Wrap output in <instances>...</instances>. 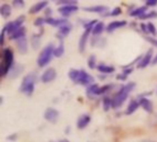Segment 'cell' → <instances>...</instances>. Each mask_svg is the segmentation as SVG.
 I'll use <instances>...</instances> for the list:
<instances>
[{
    "label": "cell",
    "mask_w": 157,
    "mask_h": 142,
    "mask_svg": "<svg viewBox=\"0 0 157 142\" xmlns=\"http://www.w3.org/2000/svg\"><path fill=\"white\" fill-rule=\"evenodd\" d=\"M69 78L74 82L82 85H91L94 82V78L85 70L71 69L69 72Z\"/></svg>",
    "instance_id": "6da1fadb"
},
{
    "label": "cell",
    "mask_w": 157,
    "mask_h": 142,
    "mask_svg": "<svg viewBox=\"0 0 157 142\" xmlns=\"http://www.w3.org/2000/svg\"><path fill=\"white\" fill-rule=\"evenodd\" d=\"M147 28H148V32H150L151 34H155L156 33V29L155 27V25L152 22L147 23Z\"/></svg>",
    "instance_id": "d6a6232c"
},
{
    "label": "cell",
    "mask_w": 157,
    "mask_h": 142,
    "mask_svg": "<svg viewBox=\"0 0 157 142\" xmlns=\"http://www.w3.org/2000/svg\"><path fill=\"white\" fill-rule=\"evenodd\" d=\"M134 87H135L134 82H130V83L126 84L125 86H123L120 90V91L116 94V96L114 97V99L112 101V106L114 108L121 106L122 103L127 100V97H128L129 93L133 91Z\"/></svg>",
    "instance_id": "7a4b0ae2"
},
{
    "label": "cell",
    "mask_w": 157,
    "mask_h": 142,
    "mask_svg": "<svg viewBox=\"0 0 157 142\" xmlns=\"http://www.w3.org/2000/svg\"><path fill=\"white\" fill-rule=\"evenodd\" d=\"M60 142H69L68 140H61Z\"/></svg>",
    "instance_id": "b9f144b4"
},
{
    "label": "cell",
    "mask_w": 157,
    "mask_h": 142,
    "mask_svg": "<svg viewBox=\"0 0 157 142\" xmlns=\"http://www.w3.org/2000/svg\"><path fill=\"white\" fill-rule=\"evenodd\" d=\"M24 20H25V17H24V16H20V17L17 18L16 20L11 21V22H8V23L5 26V28L3 29L2 31H4V32L6 31V32L9 34V36H10V35L13 34L16 30H17L18 29H20V28L22 27V23L24 22Z\"/></svg>",
    "instance_id": "8992f818"
},
{
    "label": "cell",
    "mask_w": 157,
    "mask_h": 142,
    "mask_svg": "<svg viewBox=\"0 0 157 142\" xmlns=\"http://www.w3.org/2000/svg\"><path fill=\"white\" fill-rule=\"evenodd\" d=\"M36 80H37V77L35 75L33 74L27 75L23 79L22 83L20 85V91L25 93L28 96H30L34 91V86H35Z\"/></svg>",
    "instance_id": "5b68a950"
},
{
    "label": "cell",
    "mask_w": 157,
    "mask_h": 142,
    "mask_svg": "<svg viewBox=\"0 0 157 142\" xmlns=\"http://www.w3.org/2000/svg\"><path fill=\"white\" fill-rule=\"evenodd\" d=\"M47 5H48V2H46V1L39 2V3H37L36 5H34V6L29 9V13H31V14L38 13V12H40L42 8H44Z\"/></svg>",
    "instance_id": "d6986e66"
},
{
    "label": "cell",
    "mask_w": 157,
    "mask_h": 142,
    "mask_svg": "<svg viewBox=\"0 0 157 142\" xmlns=\"http://www.w3.org/2000/svg\"><path fill=\"white\" fill-rule=\"evenodd\" d=\"M0 13L3 16V18H7L10 16L11 14V6L7 4H4L2 5L1 8H0Z\"/></svg>",
    "instance_id": "603a6c76"
},
{
    "label": "cell",
    "mask_w": 157,
    "mask_h": 142,
    "mask_svg": "<svg viewBox=\"0 0 157 142\" xmlns=\"http://www.w3.org/2000/svg\"><path fill=\"white\" fill-rule=\"evenodd\" d=\"M87 65H88V67H89L91 69H94V68L96 67V56H95V55H91V56L88 58Z\"/></svg>",
    "instance_id": "4dcf8cb0"
},
{
    "label": "cell",
    "mask_w": 157,
    "mask_h": 142,
    "mask_svg": "<svg viewBox=\"0 0 157 142\" xmlns=\"http://www.w3.org/2000/svg\"><path fill=\"white\" fill-rule=\"evenodd\" d=\"M146 5H147V6H156L157 0H148V1H146Z\"/></svg>",
    "instance_id": "8d00e7d4"
},
{
    "label": "cell",
    "mask_w": 157,
    "mask_h": 142,
    "mask_svg": "<svg viewBox=\"0 0 157 142\" xmlns=\"http://www.w3.org/2000/svg\"><path fill=\"white\" fill-rule=\"evenodd\" d=\"M72 29V25L68 22L64 25H63L62 27L59 28V31H58V37H60V39H63L65 36H67Z\"/></svg>",
    "instance_id": "7c38bea8"
},
{
    "label": "cell",
    "mask_w": 157,
    "mask_h": 142,
    "mask_svg": "<svg viewBox=\"0 0 157 142\" xmlns=\"http://www.w3.org/2000/svg\"><path fill=\"white\" fill-rule=\"evenodd\" d=\"M64 53V46L63 43L59 44V46L57 48L54 49V52H53V55L56 56V57H61Z\"/></svg>",
    "instance_id": "4316f807"
},
{
    "label": "cell",
    "mask_w": 157,
    "mask_h": 142,
    "mask_svg": "<svg viewBox=\"0 0 157 142\" xmlns=\"http://www.w3.org/2000/svg\"><path fill=\"white\" fill-rule=\"evenodd\" d=\"M44 117L48 122L56 123L59 117V112L54 108H48L44 113Z\"/></svg>",
    "instance_id": "52a82bcc"
},
{
    "label": "cell",
    "mask_w": 157,
    "mask_h": 142,
    "mask_svg": "<svg viewBox=\"0 0 157 142\" xmlns=\"http://www.w3.org/2000/svg\"><path fill=\"white\" fill-rule=\"evenodd\" d=\"M139 105H140V103H139V102H137V101H132V102L130 103L128 108H127L126 114H127V115H132V114H133V113L137 110V108L139 107Z\"/></svg>",
    "instance_id": "7402d4cb"
},
{
    "label": "cell",
    "mask_w": 157,
    "mask_h": 142,
    "mask_svg": "<svg viewBox=\"0 0 157 142\" xmlns=\"http://www.w3.org/2000/svg\"><path fill=\"white\" fill-rule=\"evenodd\" d=\"M127 24V22L125 21V20H117V21H112V22H110L109 25H108V27H107V30L109 31V32H110V31H113L114 30H116V29H118V28H121V27H123V26H125Z\"/></svg>",
    "instance_id": "e0dca14e"
},
{
    "label": "cell",
    "mask_w": 157,
    "mask_h": 142,
    "mask_svg": "<svg viewBox=\"0 0 157 142\" xmlns=\"http://www.w3.org/2000/svg\"><path fill=\"white\" fill-rule=\"evenodd\" d=\"M146 39H147L150 43H152L154 45H157V41L156 40H155L154 38H152V37H147Z\"/></svg>",
    "instance_id": "74e56055"
},
{
    "label": "cell",
    "mask_w": 157,
    "mask_h": 142,
    "mask_svg": "<svg viewBox=\"0 0 157 142\" xmlns=\"http://www.w3.org/2000/svg\"><path fill=\"white\" fill-rule=\"evenodd\" d=\"M4 39H5V32L2 31V33H1V45L4 44Z\"/></svg>",
    "instance_id": "ab89813d"
},
{
    "label": "cell",
    "mask_w": 157,
    "mask_h": 142,
    "mask_svg": "<svg viewBox=\"0 0 157 142\" xmlns=\"http://www.w3.org/2000/svg\"><path fill=\"white\" fill-rule=\"evenodd\" d=\"M98 70L102 72V73H106V74H110L113 73L115 71V68L111 66H107V65H98Z\"/></svg>",
    "instance_id": "44dd1931"
},
{
    "label": "cell",
    "mask_w": 157,
    "mask_h": 142,
    "mask_svg": "<svg viewBox=\"0 0 157 142\" xmlns=\"http://www.w3.org/2000/svg\"><path fill=\"white\" fill-rule=\"evenodd\" d=\"M54 49L55 48L52 43H50L44 47V49L41 51V53L40 54V55L37 59V63L40 67H43L50 63V61L52 60V57L53 55Z\"/></svg>",
    "instance_id": "277c9868"
},
{
    "label": "cell",
    "mask_w": 157,
    "mask_h": 142,
    "mask_svg": "<svg viewBox=\"0 0 157 142\" xmlns=\"http://www.w3.org/2000/svg\"><path fill=\"white\" fill-rule=\"evenodd\" d=\"M22 71H23V67L20 66V65L15 64V65H13L12 67L10 68V70H9L7 76H8L9 78H12V79H13V78L17 77Z\"/></svg>",
    "instance_id": "5bb4252c"
},
{
    "label": "cell",
    "mask_w": 157,
    "mask_h": 142,
    "mask_svg": "<svg viewBox=\"0 0 157 142\" xmlns=\"http://www.w3.org/2000/svg\"><path fill=\"white\" fill-rule=\"evenodd\" d=\"M17 50L21 54H25L27 52V50H28V43H27V39H26L25 36L17 40Z\"/></svg>",
    "instance_id": "4fadbf2b"
},
{
    "label": "cell",
    "mask_w": 157,
    "mask_h": 142,
    "mask_svg": "<svg viewBox=\"0 0 157 142\" xmlns=\"http://www.w3.org/2000/svg\"><path fill=\"white\" fill-rule=\"evenodd\" d=\"M153 64H157V55L155 56V58L153 60Z\"/></svg>",
    "instance_id": "60d3db41"
},
{
    "label": "cell",
    "mask_w": 157,
    "mask_h": 142,
    "mask_svg": "<svg viewBox=\"0 0 157 142\" xmlns=\"http://www.w3.org/2000/svg\"><path fill=\"white\" fill-rule=\"evenodd\" d=\"M40 37L37 35V36H33L32 39H31V45H32V48L33 49H38L39 46H40Z\"/></svg>",
    "instance_id": "f1b7e54d"
},
{
    "label": "cell",
    "mask_w": 157,
    "mask_h": 142,
    "mask_svg": "<svg viewBox=\"0 0 157 142\" xmlns=\"http://www.w3.org/2000/svg\"><path fill=\"white\" fill-rule=\"evenodd\" d=\"M146 9H147L146 6H142V7L136 8V9H134V10L131 13V15H132V17H139V18H140L141 16H143L144 14H145Z\"/></svg>",
    "instance_id": "484cf974"
},
{
    "label": "cell",
    "mask_w": 157,
    "mask_h": 142,
    "mask_svg": "<svg viewBox=\"0 0 157 142\" xmlns=\"http://www.w3.org/2000/svg\"><path fill=\"white\" fill-rule=\"evenodd\" d=\"M51 142H53V141H51Z\"/></svg>",
    "instance_id": "7bdbcfd3"
},
{
    "label": "cell",
    "mask_w": 157,
    "mask_h": 142,
    "mask_svg": "<svg viewBox=\"0 0 157 142\" xmlns=\"http://www.w3.org/2000/svg\"><path fill=\"white\" fill-rule=\"evenodd\" d=\"M44 22H46L45 19H43V18H38L35 20L34 25H35V26H41Z\"/></svg>",
    "instance_id": "e575fe53"
},
{
    "label": "cell",
    "mask_w": 157,
    "mask_h": 142,
    "mask_svg": "<svg viewBox=\"0 0 157 142\" xmlns=\"http://www.w3.org/2000/svg\"><path fill=\"white\" fill-rule=\"evenodd\" d=\"M91 30H93V29H86L85 32L83 33V35L80 38V41H79V51L81 53L85 52L86 42H87V39H88V36H89V33L91 32Z\"/></svg>",
    "instance_id": "30bf717a"
},
{
    "label": "cell",
    "mask_w": 157,
    "mask_h": 142,
    "mask_svg": "<svg viewBox=\"0 0 157 142\" xmlns=\"http://www.w3.org/2000/svg\"><path fill=\"white\" fill-rule=\"evenodd\" d=\"M78 7L75 5H67V6H63L58 8V11L63 16V17H68L70 16L71 13L77 11Z\"/></svg>",
    "instance_id": "9c48e42d"
},
{
    "label": "cell",
    "mask_w": 157,
    "mask_h": 142,
    "mask_svg": "<svg viewBox=\"0 0 157 142\" xmlns=\"http://www.w3.org/2000/svg\"><path fill=\"white\" fill-rule=\"evenodd\" d=\"M111 106H112V101L109 98H105L103 101V107H104L105 111H108Z\"/></svg>",
    "instance_id": "1f68e13d"
},
{
    "label": "cell",
    "mask_w": 157,
    "mask_h": 142,
    "mask_svg": "<svg viewBox=\"0 0 157 142\" xmlns=\"http://www.w3.org/2000/svg\"><path fill=\"white\" fill-rule=\"evenodd\" d=\"M152 57H153V49H150V50L145 54V55L142 58V60H141V62L139 63L138 67H141V68H144V67H147V66L150 64V62H151V60H152Z\"/></svg>",
    "instance_id": "8fae6325"
},
{
    "label": "cell",
    "mask_w": 157,
    "mask_h": 142,
    "mask_svg": "<svg viewBox=\"0 0 157 142\" xmlns=\"http://www.w3.org/2000/svg\"><path fill=\"white\" fill-rule=\"evenodd\" d=\"M56 77V71L53 68H48L46 69L43 74L41 75V81L44 83H48L52 80H53Z\"/></svg>",
    "instance_id": "ba28073f"
},
{
    "label": "cell",
    "mask_w": 157,
    "mask_h": 142,
    "mask_svg": "<svg viewBox=\"0 0 157 142\" xmlns=\"http://www.w3.org/2000/svg\"><path fill=\"white\" fill-rule=\"evenodd\" d=\"M46 23L50 24V25H52V26H55V27H62L63 25L68 23V21L65 19V18H59V19H55V18H47L46 19Z\"/></svg>",
    "instance_id": "9a60e30c"
},
{
    "label": "cell",
    "mask_w": 157,
    "mask_h": 142,
    "mask_svg": "<svg viewBox=\"0 0 157 142\" xmlns=\"http://www.w3.org/2000/svg\"><path fill=\"white\" fill-rule=\"evenodd\" d=\"M84 10L86 11H89V12H104L107 10V7L104 6H90V7H85Z\"/></svg>",
    "instance_id": "cb8c5ba5"
},
{
    "label": "cell",
    "mask_w": 157,
    "mask_h": 142,
    "mask_svg": "<svg viewBox=\"0 0 157 142\" xmlns=\"http://www.w3.org/2000/svg\"><path fill=\"white\" fill-rule=\"evenodd\" d=\"M139 103H140V105H141L146 112H148V113H152V112H153L154 107H153V104H152V103H151L150 100H148L147 98H142V99L140 100Z\"/></svg>",
    "instance_id": "ac0fdd59"
},
{
    "label": "cell",
    "mask_w": 157,
    "mask_h": 142,
    "mask_svg": "<svg viewBox=\"0 0 157 142\" xmlns=\"http://www.w3.org/2000/svg\"><path fill=\"white\" fill-rule=\"evenodd\" d=\"M103 30H104V23H103V22H98V23L94 26L92 32H93V34H95V35H98V34H100Z\"/></svg>",
    "instance_id": "d4e9b609"
},
{
    "label": "cell",
    "mask_w": 157,
    "mask_h": 142,
    "mask_svg": "<svg viewBox=\"0 0 157 142\" xmlns=\"http://www.w3.org/2000/svg\"><path fill=\"white\" fill-rule=\"evenodd\" d=\"M157 17V12L156 11H151L149 13H145L143 16L140 17L141 19H146V18H156Z\"/></svg>",
    "instance_id": "f546056e"
},
{
    "label": "cell",
    "mask_w": 157,
    "mask_h": 142,
    "mask_svg": "<svg viewBox=\"0 0 157 142\" xmlns=\"http://www.w3.org/2000/svg\"><path fill=\"white\" fill-rule=\"evenodd\" d=\"M90 120H91V118H90L89 116H87V115H83V116H81L78 118V120H77V128H78L79 129L85 128L89 124Z\"/></svg>",
    "instance_id": "2e32d148"
},
{
    "label": "cell",
    "mask_w": 157,
    "mask_h": 142,
    "mask_svg": "<svg viewBox=\"0 0 157 142\" xmlns=\"http://www.w3.org/2000/svg\"><path fill=\"white\" fill-rule=\"evenodd\" d=\"M13 52L7 48L5 49L2 53V62L0 65V69H1V76L4 77L8 74L10 68L13 66Z\"/></svg>",
    "instance_id": "3957f363"
},
{
    "label": "cell",
    "mask_w": 157,
    "mask_h": 142,
    "mask_svg": "<svg viewBox=\"0 0 157 142\" xmlns=\"http://www.w3.org/2000/svg\"><path fill=\"white\" fill-rule=\"evenodd\" d=\"M99 87L97 84H92L88 87L86 93L89 95H98V91Z\"/></svg>",
    "instance_id": "83f0119b"
},
{
    "label": "cell",
    "mask_w": 157,
    "mask_h": 142,
    "mask_svg": "<svg viewBox=\"0 0 157 142\" xmlns=\"http://www.w3.org/2000/svg\"><path fill=\"white\" fill-rule=\"evenodd\" d=\"M121 13V7H115L111 12H110V15L111 16H118Z\"/></svg>",
    "instance_id": "836d02e7"
},
{
    "label": "cell",
    "mask_w": 157,
    "mask_h": 142,
    "mask_svg": "<svg viewBox=\"0 0 157 142\" xmlns=\"http://www.w3.org/2000/svg\"><path fill=\"white\" fill-rule=\"evenodd\" d=\"M25 33H26V29L24 27H21L20 29H18L17 30H16L13 34H11L9 37L11 40H17L21 37H24L25 36Z\"/></svg>",
    "instance_id": "ffe728a7"
},
{
    "label": "cell",
    "mask_w": 157,
    "mask_h": 142,
    "mask_svg": "<svg viewBox=\"0 0 157 142\" xmlns=\"http://www.w3.org/2000/svg\"><path fill=\"white\" fill-rule=\"evenodd\" d=\"M141 28L142 30L144 31V32H148V28H147V24H142L141 25Z\"/></svg>",
    "instance_id": "f35d334b"
},
{
    "label": "cell",
    "mask_w": 157,
    "mask_h": 142,
    "mask_svg": "<svg viewBox=\"0 0 157 142\" xmlns=\"http://www.w3.org/2000/svg\"><path fill=\"white\" fill-rule=\"evenodd\" d=\"M13 5H14L16 7H22V6H24V3H23V1H21V0H15V1L13 2Z\"/></svg>",
    "instance_id": "d590c367"
}]
</instances>
